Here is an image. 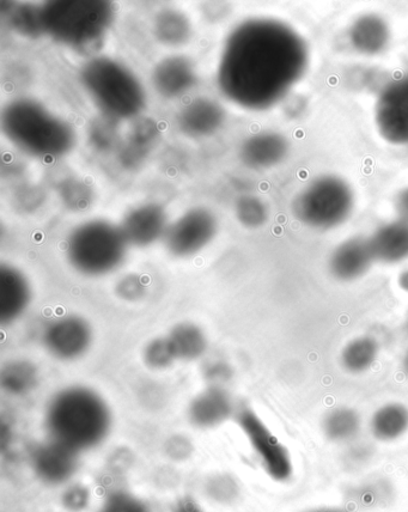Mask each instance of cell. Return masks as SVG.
I'll list each match as a JSON object with an SVG mask.
<instances>
[{
    "label": "cell",
    "instance_id": "cell-1",
    "mask_svg": "<svg viewBox=\"0 0 408 512\" xmlns=\"http://www.w3.org/2000/svg\"><path fill=\"white\" fill-rule=\"evenodd\" d=\"M306 42L272 18H251L225 41L219 60V90L235 105L265 111L276 105L307 70Z\"/></svg>",
    "mask_w": 408,
    "mask_h": 512
},
{
    "label": "cell",
    "instance_id": "cell-2",
    "mask_svg": "<svg viewBox=\"0 0 408 512\" xmlns=\"http://www.w3.org/2000/svg\"><path fill=\"white\" fill-rule=\"evenodd\" d=\"M45 425L48 438L81 454L107 440L113 417L106 400L94 389L69 386L48 401Z\"/></svg>",
    "mask_w": 408,
    "mask_h": 512
},
{
    "label": "cell",
    "instance_id": "cell-3",
    "mask_svg": "<svg viewBox=\"0 0 408 512\" xmlns=\"http://www.w3.org/2000/svg\"><path fill=\"white\" fill-rule=\"evenodd\" d=\"M6 139L27 155L41 160H59L75 149V128L42 103L21 97L6 105L2 113Z\"/></svg>",
    "mask_w": 408,
    "mask_h": 512
},
{
    "label": "cell",
    "instance_id": "cell-4",
    "mask_svg": "<svg viewBox=\"0 0 408 512\" xmlns=\"http://www.w3.org/2000/svg\"><path fill=\"white\" fill-rule=\"evenodd\" d=\"M40 8L44 35L88 56L100 50L115 20L113 3L105 0H59Z\"/></svg>",
    "mask_w": 408,
    "mask_h": 512
},
{
    "label": "cell",
    "instance_id": "cell-5",
    "mask_svg": "<svg viewBox=\"0 0 408 512\" xmlns=\"http://www.w3.org/2000/svg\"><path fill=\"white\" fill-rule=\"evenodd\" d=\"M85 91L107 119H137L146 108L142 82L125 64L105 56L91 57L79 71Z\"/></svg>",
    "mask_w": 408,
    "mask_h": 512
},
{
    "label": "cell",
    "instance_id": "cell-6",
    "mask_svg": "<svg viewBox=\"0 0 408 512\" xmlns=\"http://www.w3.org/2000/svg\"><path fill=\"white\" fill-rule=\"evenodd\" d=\"M129 247L120 225L91 219L71 231L65 251L73 270L85 277L99 278L124 264Z\"/></svg>",
    "mask_w": 408,
    "mask_h": 512
},
{
    "label": "cell",
    "instance_id": "cell-7",
    "mask_svg": "<svg viewBox=\"0 0 408 512\" xmlns=\"http://www.w3.org/2000/svg\"><path fill=\"white\" fill-rule=\"evenodd\" d=\"M355 197L349 184L337 176H322L297 195L292 210L308 227L328 230L350 217Z\"/></svg>",
    "mask_w": 408,
    "mask_h": 512
},
{
    "label": "cell",
    "instance_id": "cell-8",
    "mask_svg": "<svg viewBox=\"0 0 408 512\" xmlns=\"http://www.w3.org/2000/svg\"><path fill=\"white\" fill-rule=\"evenodd\" d=\"M218 221L206 207H193L169 225L163 242L167 252L178 259L191 258L215 239Z\"/></svg>",
    "mask_w": 408,
    "mask_h": 512
},
{
    "label": "cell",
    "instance_id": "cell-9",
    "mask_svg": "<svg viewBox=\"0 0 408 512\" xmlns=\"http://www.w3.org/2000/svg\"><path fill=\"white\" fill-rule=\"evenodd\" d=\"M237 425L247 437L267 474L277 481H286L292 475V462L288 450L260 419L252 408L241 407L235 414Z\"/></svg>",
    "mask_w": 408,
    "mask_h": 512
},
{
    "label": "cell",
    "instance_id": "cell-10",
    "mask_svg": "<svg viewBox=\"0 0 408 512\" xmlns=\"http://www.w3.org/2000/svg\"><path fill=\"white\" fill-rule=\"evenodd\" d=\"M94 333L90 323L77 315L54 320L42 334V344L53 358L73 362L82 358L93 344Z\"/></svg>",
    "mask_w": 408,
    "mask_h": 512
},
{
    "label": "cell",
    "instance_id": "cell-11",
    "mask_svg": "<svg viewBox=\"0 0 408 512\" xmlns=\"http://www.w3.org/2000/svg\"><path fill=\"white\" fill-rule=\"evenodd\" d=\"M376 124L387 142L408 144V75L394 79L381 91Z\"/></svg>",
    "mask_w": 408,
    "mask_h": 512
},
{
    "label": "cell",
    "instance_id": "cell-12",
    "mask_svg": "<svg viewBox=\"0 0 408 512\" xmlns=\"http://www.w3.org/2000/svg\"><path fill=\"white\" fill-rule=\"evenodd\" d=\"M169 225L168 213L161 204L144 203L126 213L120 229L130 247L146 248L163 240Z\"/></svg>",
    "mask_w": 408,
    "mask_h": 512
},
{
    "label": "cell",
    "instance_id": "cell-13",
    "mask_svg": "<svg viewBox=\"0 0 408 512\" xmlns=\"http://www.w3.org/2000/svg\"><path fill=\"white\" fill-rule=\"evenodd\" d=\"M33 471L42 483L59 486L68 483L77 473L79 454L64 444L48 438L30 455Z\"/></svg>",
    "mask_w": 408,
    "mask_h": 512
},
{
    "label": "cell",
    "instance_id": "cell-14",
    "mask_svg": "<svg viewBox=\"0 0 408 512\" xmlns=\"http://www.w3.org/2000/svg\"><path fill=\"white\" fill-rule=\"evenodd\" d=\"M151 82L156 93L163 99L174 100L196 87L198 73L190 58L169 56L156 64Z\"/></svg>",
    "mask_w": 408,
    "mask_h": 512
},
{
    "label": "cell",
    "instance_id": "cell-15",
    "mask_svg": "<svg viewBox=\"0 0 408 512\" xmlns=\"http://www.w3.org/2000/svg\"><path fill=\"white\" fill-rule=\"evenodd\" d=\"M227 113L216 100L197 97L182 107L176 118L179 130L186 137L202 139L213 136L223 127Z\"/></svg>",
    "mask_w": 408,
    "mask_h": 512
},
{
    "label": "cell",
    "instance_id": "cell-16",
    "mask_svg": "<svg viewBox=\"0 0 408 512\" xmlns=\"http://www.w3.org/2000/svg\"><path fill=\"white\" fill-rule=\"evenodd\" d=\"M32 286L22 271L12 265L0 266V322L8 326L21 319L32 303Z\"/></svg>",
    "mask_w": 408,
    "mask_h": 512
},
{
    "label": "cell",
    "instance_id": "cell-17",
    "mask_svg": "<svg viewBox=\"0 0 408 512\" xmlns=\"http://www.w3.org/2000/svg\"><path fill=\"white\" fill-rule=\"evenodd\" d=\"M234 404L224 387L209 386L194 396L188 406V419L198 429H213L233 416Z\"/></svg>",
    "mask_w": 408,
    "mask_h": 512
},
{
    "label": "cell",
    "instance_id": "cell-18",
    "mask_svg": "<svg viewBox=\"0 0 408 512\" xmlns=\"http://www.w3.org/2000/svg\"><path fill=\"white\" fill-rule=\"evenodd\" d=\"M375 256L369 237H352L346 240L331 255L330 267L334 277L351 282L364 276L374 264Z\"/></svg>",
    "mask_w": 408,
    "mask_h": 512
},
{
    "label": "cell",
    "instance_id": "cell-19",
    "mask_svg": "<svg viewBox=\"0 0 408 512\" xmlns=\"http://www.w3.org/2000/svg\"><path fill=\"white\" fill-rule=\"evenodd\" d=\"M288 150V142L282 134L261 132L253 134L242 143L240 160L251 169H270L284 160Z\"/></svg>",
    "mask_w": 408,
    "mask_h": 512
},
{
    "label": "cell",
    "instance_id": "cell-20",
    "mask_svg": "<svg viewBox=\"0 0 408 512\" xmlns=\"http://www.w3.org/2000/svg\"><path fill=\"white\" fill-rule=\"evenodd\" d=\"M376 261L398 264L408 259V221L397 218L377 228L369 237Z\"/></svg>",
    "mask_w": 408,
    "mask_h": 512
},
{
    "label": "cell",
    "instance_id": "cell-21",
    "mask_svg": "<svg viewBox=\"0 0 408 512\" xmlns=\"http://www.w3.org/2000/svg\"><path fill=\"white\" fill-rule=\"evenodd\" d=\"M350 40L359 53L374 56L386 50L389 42L388 24L381 17L365 15L353 23Z\"/></svg>",
    "mask_w": 408,
    "mask_h": 512
},
{
    "label": "cell",
    "instance_id": "cell-22",
    "mask_svg": "<svg viewBox=\"0 0 408 512\" xmlns=\"http://www.w3.org/2000/svg\"><path fill=\"white\" fill-rule=\"evenodd\" d=\"M152 32L161 45L181 47L190 42L193 27L190 18L176 9H164L155 17Z\"/></svg>",
    "mask_w": 408,
    "mask_h": 512
},
{
    "label": "cell",
    "instance_id": "cell-23",
    "mask_svg": "<svg viewBox=\"0 0 408 512\" xmlns=\"http://www.w3.org/2000/svg\"><path fill=\"white\" fill-rule=\"evenodd\" d=\"M176 358L182 362H196L209 347V340L202 327L192 322H181L170 329L167 335Z\"/></svg>",
    "mask_w": 408,
    "mask_h": 512
},
{
    "label": "cell",
    "instance_id": "cell-24",
    "mask_svg": "<svg viewBox=\"0 0 408 512\" xmlns=\"http://www.w3.org/2000/svg\"><path fill=\"white\" fill-rule=\"evenodd\" d=\"M40 373L38 367L27 359H12L4 364L0 383L6 393L12 396H23L32 393L39 386Z\"/></svg>",
    "mask_w": 408,
    "mask_h": 512
},
{
    "label": "cell",
    "instance_id": "cell-25",
    "mask_svg": "<svg viewBox=\"0 0 408 512\" xmlns=\"http://www.w3.org/2000/svg\"><path fill=\"white\" fill-rule=\"evenodd\" d=\"M160 136L155 120L140 119L135 127L132 128L129 138L121 150V162L126 167H136L144 160L146 154L157 142Z\"/></svg>",
    "mask_w": 408,
    "mask_h": 512
},
{
    "label": "cell",
    "instance_id": "cell-26",
    "mask_svg": "<svg viewBox=\"0 0 408 512\" xmlns=\"http://www.w3.org/2000/svg\"><path fill=\"white\" fill-rule=\"evenodd\" d=\"M408 430V408L401 404H388L376 411L371 419V431L380 441H394Z\"/></svg>",
    "mask_w": 408,
    "mask_h": 512
},
{
    "label": "cell",
    "instance_id": "cell-27",
    "mask_svg": "<svg viewBox=\"0 0 408 512\" xmlns=\"http://www.w3.org/2000/svg\"><path fill=\"white\" fill-rule=\"evenodd\" d=\"M379 356V344L374 338L359 337L345 346L341 353L343 367L352 374L367 371Z\"/></svg>",
    "mask_w": 408,
    "mask_h": 512
},
{
    "label": "cell",
    "instance_id": "cell-28",
    "mask_svg": "<svg viewBox=\"0 0 408 512\" xmlns=\"http://www.w3.org/2000/svg\"><path fill=\"white\" fill-rule=\"evenodd\" d=\"M361 429V418L350 408H336L324 420L325 435L334 442L349 441Z\"/></svg>",
    "mask_w": 408,
    "mask_h": 512
},
{
    "label": "cell",
    "instance_id": "cell-29",
    "mask_svg": "<svg viewBox=\"0 0 408 512\" xmlns=\"http://www.w3.org/2000/svg\"><path fill=\"white\" fill-rule=\"evenodd\" d=\"M237 221L248 229H258L269 219V209L263 200L253 195H243L235 204Z\"/></svg>",
    "mask_w": 408,
    "mask_h": 512
},
{
    "label": "cell",
    "instance_id": "cell-30",
    "mask_svg": "<svg viewBox=\"0 0 408 512\" xmlns=\"http://www.w3.org/2000/svg\"><path fill=\"white\" fill-rule=\"evenodd\" d=\"M178 361L168 337H158L149 341L143 350V362L146 368L156 371L172 368Z\"/></svg>",
    "mask_w": 408,
    "mask_h": 512
},
{
    "label": "cell",
    "instance_id": "cell-31",
    "mask_svg": "<svg viewBox=\"0 0 408 512\" xmlns=\"http://www.w3.org/2000/svg\"><path fill=\"white\" fill-rule=\"evenodd\" d=\"M10 23L17 33L26 36L44 35L41 8L34 5H20L10 12Z\"/></svg>",
    "mask_w": 408,
    "mask_h": 512
},
{
    "label": "cell",
    "instance_id": "cell-32",
    "mask_svg": "<svg viewBox=\"0 0 408 512\" xmlns=\"http://www.w3.org/2000/svg\"><path fill=\"white\" fill-rule=\"evenodd\" d=\"M100 512H151V509L143 499L132 493L115 491L107 496Z\"/></svg>",
    "mask_w": 408,
    "mask_h": 512
},
{
    "label": "cell",
    "instance_id": "cell-33",
    "mask_svg": "<svg viewBox=\"0 0 408 512\" xmlns=\"http://www.w3.org/2000/svg\"><path fill=\"white\" fill-rule=\"evenodd\" d=\"M62 199L68 209L84 211L88 209L91 201H93V194H91L87 186L75 181L63 187Z\"/></svg>",
    "mask_w": 408,
    "mask_h": 512
},
{
    "label": "cell",
    "instance_id": "cell-34",
    "mask_svg": "<svg viewBox=\"0 0 408 512\" xmlns=\"http://www.w3.org/2000/svg\"><path fill=\"white\" fill-rule=\"evenodd\" d=\"M148 291V285L144 282L142 277L138 274H129L121 278L117 285H115V295L120 300L126 302H138L143 300Z\"/></svg>",
    "mask_w": 408,
    "mask_h": 512
},
{
    "label": "cell",
    "instance_id": "cell-35",
    "mask_svg": "<svg viewBox=\"0 0 408 512\" xmlns=\"http://www.w3.org/2000/svg\"><path fill=\"white\" fill-rule=\"evenodd\" d=\"M90 493L87 487L75 485L69 487L63 496L64 508L70 512H81L88 508Z\"/></svg>",
    "mask_w": 408,
    "mask_h": 512
},
{
    "label": "cell",
    "instance_id": "cell-36",
    "mask_svg": "<svg viewBox=\"0 0 408 512\" xmlns=\"http://www.w3.org/2000/svg\"><path fill=\"white\" fill-rule=\"evenodd\" d=\"M233 376V370L227 362L215 361L206 364L204 377L209 386L224 387V384L230 381Z\"/></svg>",
    "mask_w": 408,
    "mask_h": 512
},
{
    "label": "cell",
    "instance_id": "cell-37",
    "mask_svg": "<svg viewBox=\"0 0 408 512\" xmlns=\"http://www.w3.org/2000/svg\"><path fill=\"white\" fill-rule=\"evenodd\" d=\"M193 446L190 440L185 436L170 437L166 444V453L170 459L182 461L190 457Z\"/></svg>",
    "mask_w": 408,
    "mask_h": 512
},
{
    "label": "cell",
    "instance_id": "cell-38",
    "mask_svg": "<svg viewBox=\"0 0 408 512\" xmlns=\"http://www.w3.org/2000/svg\"><path fill=\"white\" fill-rule=\"evenodd\" d=\"M209 492L219 502L230 501L236 495V486L230 478L218 477L209 485Z\"/></svg>",
    "mask_w": 408,
    "mask_h": 512
},
{
    "label": "cell",
    "instance_id": "cell-39",
    "mask_svg": "<svg viewBox=\"0 0 408 512\" xmlns=\"http://www.w3.org/2000/svg\"><path fill=\"white\" fill-rule=\"evenodd\" d=\"M172 512H205L200 505L190 497L181 498L173 507Z\"/></svg>",
    "mask_w": 408,
    "mask_h": 512
},
{
    "label": "cell",
    "instance_id": "cell-40",
    "mask_svg": "<svg viewBox=\"0 0 408 512\" xmlns=\"http://www.w3.org/2000/svg\"><path fill=\"white\" fill-rule=\"evenodd\" d=\"M395 207H397L399 217L408 221V188H405V190L398 194L397 200H395Z\"/></svg>",
    "mask_w": 408,
    "mask_h": 512
},
{
    "label": "cell",
    "instance_id": "cell-41",
    "mask_svg": "<svg viewBox=\"0 0 408 512\" xmlns=\"http://www.w3.org/2000/svg\"><path fill=\"white\" fill-rule=\"evenodd\" d=\"M399 285L401 289L408 292V270L400 274Z\"/></svg>",
    "mask_w": 408,
    "mask_h": 512
},
{
    "label": "cell",
    "instance_id": "cell-42",
    "mask_svg": "<svg viewBox=\"0 0 408 512\" xmlns=\"http://www.w3.org/2000/svg\"><path fill=\"white\" fill-rule=\"evenodd\" d=\"M404 369H405L406 373L408 374V350H407L405 358H404Z\"/></svg>",
    "mask_w": 408,
    "mask_h": 512
},
{
    "label": "cell",
    "instance_id": "cell-43",
    "mask_svg": "<svg viewBox=\"0 0 408 512\" xmlns=\"http://www.w3.org/2000/svg\"><path fill=\"white\" fill-rule=\"evenodd\" d=\"M313 512H344V511H340V510H331V509H324V510H316V511H313Z\"/></svg>",
    "mask_w": 408,
    "mask_h": 512
},
{
    "label": "cell",
    "instance_id": "cell-44",
    "mask_svg": "<svg viewBox=\"0 0 408 512\" xmlns=\"http://www.w3.org/2000/svg\"><path fill=\"white\" fill-rule=\"evenodd\" d=\"M405 327H406V331H407V333H408V313H407V318H406V325H405Z\"/></svg>",
    "mask_w": 408,
    "mask_h": 512
}]
</instances>
